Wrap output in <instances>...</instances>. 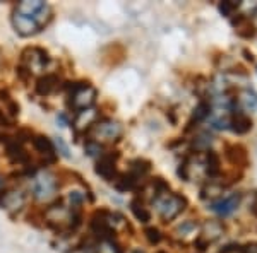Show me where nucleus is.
I'll use <instances>...</instances> for the list:
<instances>
[{
	"mask_svg": "<svg viewBox=\"0 0 257 253\" xmlns=\"http://www.w3.org/2000/svg\"><path fill=\"white\" fill-rule=\"evenodd\" d=\"M12 26H14L16 33L21 36H33L41 31L43 24L35 18H28V16L14 12V14H12Z\"/></svg>",
	"mask_w": 257,
	"mask_h": 253,
	"instance_id": "obj_9",
	"label": "nucleus"
},
{
	"mask_svg": "<svg viewBox=\"0 0 257 253\" xmlns=\"http://www.w3.org/2000/svg\"><path fill=\"white\" fill-rule=\"evenodd\" d=\"M96 122H98L96 110H93V108L82 110L77 111L76 118H74V128H76V132H88Z\"/></svg>",
	"mask_w": 257,
	"mask_h": 253,
	"instance_id": "obj_12",
	"label": "nucleus"
},
{
	"mask_svg": "<svg viewBox=\"0 0 257 253\" xmlns=\"http://www.w3.org/2000/svg\"><path fill=\"white\" fill-rule=\"evenodd\" d=\"M117 157H118V154H101L99 156V161L96 163L94 171H96L101 178H105L106 181L117 180V168H115Z\"/></svg>",
	"mask_w": 257,
	"mask_h": 253,
	"instance_id": "obj_10",
	"label": "nucleus"
},
{
	"mask_svg": "<svg viewBox=\"0 0 257 253\" xmlns=\"http://www.w3.org/2000/svg\"><path fill=\"white\" fill-rule=\"evenodd\" d=\"M226 157L230 159L231 164L240 166V168H245L247 164V152L242 146H230L226 149Z\"/></svg>",
	"mask_w": 257,
	"mask_h": 253,
	"instance_id": "obj_16",
	"label": "nucleus"
},
{
	"mask_svg": "<svg viewBox=\"0 0 257 253\" xmlns=\"http://www.w3.org/2000/svg\"><path fill=\"white\" fill-rule=\"evenodd\" d=\"M33 146H35L36 151L40 152V156L45 159V163H53L57 159L55 146L50 142V139H47V137H35L33 139Z\"/></svg>",
	"mask_w": 257,
	"mask_h": 253,
	"instance_id": "obj_13",
	"label": "nucleus"
},
{
	"mask_svg": "<svg viewBox=\"0 0 257 253\" xmlns=\"http://www.w3.org/2000/svg\"><path fill=\"white\" fill-rule=\"evenodd\" d=\"M98 91L88 82H77L70 88V106L76 111L89 110L94 105Z\"/></svg>",
	"mask_w": 257,
	"mask_h": 253,
	"instance_id": "obj_4",
	"label": "nucleus"
},
{
	"mask_svg": "<svg viewBox=\"0 0 257 253\" xmlns=\"http://www.w3.org/2000/svg\"><path fill=\"white\" fill-rule=\"evenodd\" d=\"M238 204H240V193H231V195H228V197L221 198V200L214 202V204L211 205V210H214L216 214L225 217V215H230L231 212H235Z\"/></svg>",
	"mask_w": 257,
	"mask_h": 253,
	"instance_id": "obj_11",
	"label": "nucleus"
},
{
	"mask_svg": "<svg viewBox=\"0 0 257 253\" xmlns=\"http://www.w3.org/2000/svg\"><path fill=\"white\" fill-rule=\"evenodd\" d=\"M24 205H26V193L23 190L12 188L0 193V207L6 209L7 212L16 214L19 210H23Z\"/></svg>",
	"mask_w": 257,
	"mask_h": 253,
	"instance_id": "obj_8",
	"label": "nucleus"
},
{
	"mask_svg": "<svg viewBox=\"0 0 257 253\" xmlns=\"http://www.w3.org/2000/svg\"><path fill=\"white\" fill-rule=\"evenodd\" d=\"M223 233V227L219 226L218 222H214V221H211L209 224H206L204 226V233H202V236L199 239H201L204 244H208L211 241H214L216 238H219Z\"/></svg>",
	"mask_w": 257,
	"mask_h": 253,
	"instance_id": "obj_18",
	"label": "nucleus"
},
{
	"mask_svg": "<svg viewBox=\"0 0 257 253\" xmlns=\"http://www.w3.org/2000/svg\"><path fill=\"white\" fill-rule=\"evenodd\" d=\"M219 157L216 152H213V151H209L208 152V156H206V164H204V169H206V173H208L209 176H216L218 173H219Z\"/></svg>",
	"mask_w": 257,
	"mask_h": 253,
	"instance_id": "obj_21",
	"label": "nucleus"
},
{
	"mask_svg": "<svg viewBox=\"0 0 257 253\" xmlns=\"http://www.w3.org/2000/svg\"><path fill=\"white\" fill-rule=\"evenodd\" d=\"M60 146V149H62V154H64L65 157H69V151H67V147H65V144H64V140L62 139H59V142H57Z\"/></svg>",
	"mask_w": 257,
	"mask_h": 253,
	"instance_id": "obj_30",
	"label": "nucleus"
},
{
	"mask_svg": "<svg viewBox=\"0 0 257 253\" xmlns=\"http://www.w3.org/2000/svg\"><path fill=\"white\" fill-rule=\"evenodd\" d=\"M211 113V106H209V103H206V101H201L197 105V108L194 110V118L196 120H204L208 115Z\"/></svg>",
	"mask_w": 257,
	"mask_h": 253,
	"instance_id": "obj_24",
	"label": "nucleus"
},
{
	"mask_svg": "<svg viewBox=\"0 0 257 253\" xmlns=\"http://www.w3.org/2000/svg\"><path fill=\"white\" fill-rule=\"evenodd\" d=\"M0 101L4 103L6 110L9 111V115H12V117H16V115L19 113V105L9 96V93H7V91H2V89H0Z\"/></svg>",
	"mask_w": 257,
	"mask_h": 253,
	"instance_id": "obj_22",
	"label": "nucleus"
},
{
	"mask_svg": "<svg viewBox=\"0 0 257 253\" xmlns=\"http://www.w3.org/2000/svg\"><path fill=\"white\" fill-rule=\"evenodd\" d=\"M94 253H122V248L111 238H101L94 248Z\"/></svg>",
	"mask_w": 257,
	"mask_h": 253,
	"instance_id": "obj_19",
	"label": "nucleus"
},
{
	"mask_svg": "<svg viewBox=\"0 0 257 253\" xmlns=\"http://www.w3.org/2000/svg\"><path fill=\"white\" fill-rule=\"evenodd\" d=\"M230 125L235 134H247L252 128V120L247 113H243V111H235L233 118L230 120Z\"/></svg>",
	"mask_w": 257,
	"mask_h": 253,
	"instance_id": "obj_15",
	"label": "nucleus"
},
{
	"mask_svg": "<svg viewBox=\"0 0 257 253\" xmlns=\"http://www.w3.org/2000/svg\"><path fill=\"white\" fill-rule=\"evenodd\" d=\"M31 188L38 200H50L57 192V178L50 171H38L33 176Z\"/></svg>",
	"mask_w": 257,
	"mask_h": 253,
	"instance_id": "obj_6",
	"label": "nucleus"
},
{
	"mask_svg": "<svg viewBox=\"0 0 257 253\" xmlns=\"http://www.w3.org/2000/svg\"><path fill=\"white\" fill-rule=\"evenodd\" d=\"M23 59H21V69L19 70H24L28 76H33V74H38L41 72L45 67L48 65L50 62V57L45 50L41 48H26L23 52Z\"/></svg>",
	"mask_w": 257,
	"mask_h": 253,
	"instance_id": "obj_5",
	"label": "nucleus"
},
{
	"mask_svg": "<svg viewBox=\"0 0 257 253\" xmlns=\"http://www.w3.org/2000/svg\"><path fill=\"white\" fill-rule=\"evenodd\" d=\"M86 152H88L89 156H101V146L96 142H93V140H89L88 144H86Z\"/></svg>",
	"mask_w": 257,
	"mask_h": 253,
	"instance_id": "obj_27",
	"label": "nucleus"
},
{
	"mask_svg": "<svg viewBox=\"0 0 257 253\" xmlns=\"http://www.w3.org/2000/svg\"><path fill=\"white\" fill-rule=\"evenodd\" d=\"M233 26H235V31H237L238 36L242 38H252L254 36V24L248 21L245 16H240L237 21H233Z\"/></svg>",
	"mask_w": 257,
	"mask_h": 253,
	"instance_id": "obj_17",
	"label": "nucleus"
},
{
	"mask_svg": "<svg viewBox=\"0 0 257 253\" xmlns=\"http://www.w3.org/2000/svg\"><path fill=\"white\" fill-rule=\"evenodd\" d=\"M240 6V2H223L219 4V11H221L223 16H231L233 11H237Z\"/></svg>",
	"mask_w": 257,
	"mask_h": 253,
	"instance_id": "obj_26",
	"label": "nucleus"
},
{
	"mask_svg": "<svg viewBox=\"0 0 257 253\" xmlns=\"http://www.w3.org/2000/svg\"><path fill=\"white\" fill-rule=\"evenodd\" d=\"M219 253H245V251H243V248L238 246V244H230V246L223 248Z\"/></svg>",
	"mask_w": 257,
	"mask_h": 253,
	"instance_id": "obj_28",
	"label": "nucleus"
},
{
	"mask_svg": "<svg viewBox=\"0 0 257 253\" xmlns=\"http://www.w3.org/2000/svg\"><path fill=\"white\" fill-rule=\"evenodd\" d=\"M88 135L93 142L99 144V146L105 142H117L120 137H122V125L110 118L98 120L88 130Z\"/></svg>",
	"mask_w": 257,
	"mask_h": 253,
	"instance_id": "obj_3",
	"label": "nucleus"
},
{
	"mask_svg": "<svg viewBox=\"0 0 257 253\" xmlns=\"http://www.w3.org/2000/svg\"><path fill=\"white\" fill-rule=\"evenodd\" d=\"M132 253H146V251H144V250H134Z\"/></svg>",
	"mask_w": 257,
	"mask_h": 253,
	"instance_id": "obj_31",
	"label": "nucleus"
},
{
	"mask_svg": "<svg viewBox=\"0 0 257 253\" xmlns=\"http://www.w3.org/2000/svg\"><path fill=\"white\" fill-rule=\"evenodd\" d=\"M45 221L50 227L64 234L72 231L79 224V215L76 209H70L64 204H53L45 210Z\"/></svg>",
	"mask_w": 257,
	"mask_h": 253,
	"instance_id": "obj_1",
	"label": "nucleus"
},
{
	"mask_svg": "<svg viewBox=\"0 0 257 253\" xmlns=\"http://www.w3.org/2000/svg\"><path fill=\"white\" fill-rule=\"evenodd\" d=\"M153 202H155L156 209H158L161 219H163L165 222L175 219L177 215L185 209V205H187L185 197L177 195V193H170V192H165V193L158 195Z\"/></svg>",
	"mask_w": 257,
	"mask_h": 253,
	"instance_id": "obj_2",
	"label": "nucleus"
},
{
	"mask_svg": "<svg viewBox=\"0 0 257 253\" xmlns=\"http://www.w3.org/2000/svg\"><path fill=\"white\" fill-rule=\"evenodd\" d=\"M243 251H245V253H257V243L248 244V246L243 248Z\"/></svg>",
	"mask_w": 257,
	"mask_h": 253,
	"instance_id": "obj_29",
	"label": "nucleus"
},
{
	"mask_svg": "<svg viewBox=\"0 0 257 253\" xmlns=\"http://www.w3.org/2000/svg\"><path fill=\"white\" fill-rule=\"evenodd\" d=\"M131 210H132V214L136 215V219L141 221V222H148L149 219H151V215H149L148 209L144 207V204L139 200V198H134V200L131 202Z\"/></svg>",
	"mask_w": 257,
	"mask_h": 253,
	"instance_id": "obj_20",
	"label": "nucleus"
},
{
	"mask_svg": "<svg viewBox=\"0 0 257 253\" xmlns=\"http://www.w3.org/2000/svg\"><path fill=\"white\" fill-rule=\"evenodd\" d=\"M197 231V224L194 221H185L177 227L178 236H189V234H196Z\"/></svg>",
	"mask_w": 257,
	"mask_h": 253,
	"instance_id": "obj_23",
	"label": "nucleus"
},
{
	"mask_svg": "<svg viewBox=\"0 0 257 253\" xmlns=\"http://www.w3.org/2000/svg\"><path fill=\"white\" fill-rule=\"evenodd\" d=\"M59 86H60L59 76H55V74H47V76L40 77L38 82H36V93H38L40 96H48L53 91L59 89Z\"/></svg>",
	"mask_w": 257,
	"mask_h": 253,
	"instance_id": "obj_14",
	"label": "nucleus"
},
{
	"mask_svg": "<svg viewBox=\"0 0 257 253\" xmlns=\"http://www.w3.org/2000/svg\"><path fill=\"white\" fill-rule=\"evenodd\" d=\"M144 234H146L148 241L151 244H158L161 241V233L156 229V227H148V229L144 231Z\"/></svg>",
	"mask_w": 257,
	"mask_h": 253,
	"instance_id": "obj_25",
	"label": "nucleus"
},
{
	"mask_svg": "<svg viewBox=\"0 0 257 253\" xmlns=\"http://www.w3.org/2000/svg\"><path fill=\"white\" fill-rule=\"evenodd\" d=\"M14 12L28 16V18L38 19L43 26H47L48 21L52 19V9H50L48 4L41 2V0H24V2L18 4Z\"/></svg>",
	"mask_w": 257,
	"mask_h": 253,
	"instance_id": "obj_7",
	"label": "nucleus"
}]
</instances>
